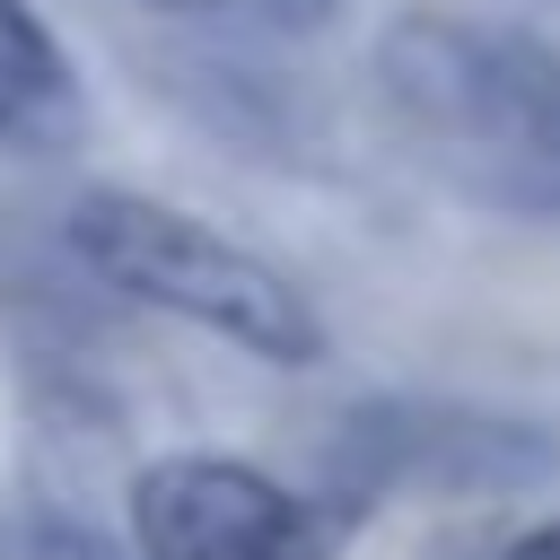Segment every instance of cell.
I'll return each instance as SVG.
<instances>
[{"label": "cell", "mask_w": 560, "mask_h": 560, "mask_svg": "<svg viewBox=\"0 0 560 560\" xmlns=\"http://www.w3.org/2000/svg\"><path fill=\"white\" fill-rule=\"evenodd\" d=\"M394 105L499 201L560 210V52L499 18L411 9L385 35Z\"/></svg>", "instance_id": "cell-1"}, {"label": "cell", "mask_w": 560, "mask_h": 560, "mask_svg": "<svg viewBox=\"0 0 560 560\" xmlns=\"http://www.w3.org/2000/svg\"><path fill=\"white\" fill-rule=\"evenodd\" d=\"M61 245L114 298H140L175 324H201L245 359H271V368L324 359V315L306 306V289L280 262H262L254 245H236L228 228H210L158 192H122V184L79 192L61 219Z\"/></svg>", "instance_id": "cell-2"}, {"label": "cell", "mask_w": 560, "mask_h": 560, "mask_svg": "<svg viewBox=\"0 0 560 560\" xmlns=\"http://www.w3.org/2000/svg\"><path fill=\"white\" fill-rule=\"evenodd\" d=\"M350 516L245 455H158L131 481V560H332Z\"/></svg>", "instance_id": "cell-3"}, {"label": "cell", "mask_w": 560, "mask_h": 560, "mask_svg": "<svg viewBox=\"0 0 560 560\" xmlns=\"http://www.w3.org/2000/svg\"><path fill=\"white\" fill-rule=\"evenodd\" d=\"M79 122V70L35 0H0V140L44 149Z\"/></svg>", "instance_id": "cell-4"}, {"label": "cell", "mask_w": 560, "mask_h": 560, "mask_svg": "<svg viewBox=\"0 0 560 560\" xmlns=\"http://www.w3.org/2000/svg\"><path fill=\"white\" fill-rule=\"evenodd\" d=\"M0 560H131V551H114L96 525H79L61 508L0 499Z\"/></svg>", "instance_id": "cell-5"}, {"label": "cell", "mask_w": 560, "mask_h": 560, "mask_svg": "<svg viewBox=\"0 0 560 560\" xmlns=\"http://www.w3.org/2000/svg\"><path fill=\"white\" fill-rule=\"evenodd\" d=\"M166 18H245V26H280V35H306L324 18H341V0H149Z\"/></svg>", "instance_id": "cell-6"}, {"label": "cell", "mask_w": 560, "mask_h": 560, "mask_svg": "<svg viewBox=\"0 0 560 560\" xmlns=\"http://www.w3.org/2000/svg\"><path fill=\"white\" fill-rule=\"evenodd\" d=\"M499 560H560V516H542V525H525Z\"/></svg>", "instance_id": "cell-7"}]
</instances>
